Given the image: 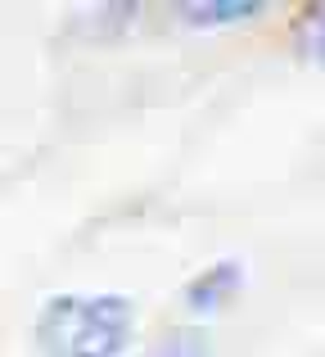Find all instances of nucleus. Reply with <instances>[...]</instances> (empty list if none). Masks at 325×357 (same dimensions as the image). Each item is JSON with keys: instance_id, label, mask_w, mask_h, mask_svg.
Segmentation results:
<instances>
[{"instance_id": "nucleus-1", "label": "nucleus", "mask_w": 325, "mask_h": 357, "mask_svg": "<svg viewBox=\"0 0 325 357\" xmlns=\"http://www.w3.org/2000/svg\"><path fill=\"white\" fill-rule=\"evenodd\" d=\"M132 344V303L122 294H54L36 317L45 357H118Z\"/></svg>"}, {"instance_id": "nucleus-2", "label": "nucleus", "mask_w": 325, "mask_h": 357, "mask_svg": "<svg viewBox=\"0 0 325 357\" xmlns=\"http://www.w3.org/2000/svg\"><path fill=\"white\" fill-rule=\"evenodd\" d=\"M239 289V262H217V267H208L203 276L190 280V289H185V303L194 307V312H217V307H226L230 298H235Z\"/></svg>"}, {"instance_id": "nucleus-3", "label": "nucleus", "mask_w": 325, "mask_h": 357, "mask_svg": "<svg viewBox=\"0 0 325 357\" xmlns=\"http://www.w3.org/2000/svg\"><path fill=\"white\" fill-rule=\"evenodd\" d=\"M176 14H181V23L194 27H221L262 14V0H199V5H176Z\"/></svg>"}, {"instance_id": "nucleus-4", "label": "nucleus", "mask_w": 325, "mask_h": 357, "mask_svg": "<svg viewBox=\"0 0 325 357\" xmlns=\"http://www.w3.org/2000/svg\"><path fill=\"white\" fill-rule=\"evenodd\" d=\"M299 50L325 63V5H308V14L299 18Z\"/></svg>"}, {"instance_id": "nucleus-5", "label": "nucleus", "mask_w": 325, "mask_h": 357, "mask_svg": "<svg viewBox=\"0 0 325 357\" xmlns=\"http://www.w3.org/2000/svg\"><path fill=\"white\" fill-rule=\"evenodd\" d=\"M154 357H208V335L203 331H167Z\"/></svg>"}]
</instances>
